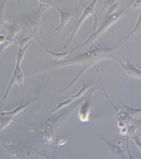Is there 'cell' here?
I'll return each instance as SVG.
<instances>
[{
  "instance_id": "ac0fdd59",
  "label": "cell",
  "mask_w": 141,
  "mask_h": 159,
  "mask_svg": "<svg viewBox=\"0 0 141 159\" xmlns=\"http://www.w3.org/2000/svg\"><path fill=\"white\" fill-rule=\"evenodd\" d=\"M6 0L0 4V29L2 26H4V9H5V5L7 3Z\"/></svg>"
},
{
  "instance_id": "ffe728a7",
  "label": "cell",
  "mask_w": 141,
  "mask_h": 159,
  "mask_svg": "<svg viewBox=\"0 0 141 159\" xmlns=\"http://www.w3.org/2000/svg\"><path fill=\"white\" fill-rule=\"evenodd\" d=\"M2 109H3V107L2 106V104L0 103V115H1V113L2 112Z\"/></svg>"
},
{
  "instance_id": "2e32d148",
  "label": "cell",
  "mask_w": 141,
  "mask_h": 159,
  "mask_svg": "<svg viewBox=\"0 0 141 159\" xmlns=\"http://www.w3.org/2000/svg\"><path fill=\"white\" fill-rule=\"evenodd\" d=\"M119 1L118 0L116 3L112 5L111 7H109V8L107 9V14H105V19L109 16H111V15L115 14L117 10L119 9Z\"/></svg>"
},
{
  "instance_id": "8992f818",
  "label": "cell",
  "mask_w": 141,
  "mask_h": 159,
  "mask_svg": "<svg viewBox=\"0 0 141 159\" xmlns=\"http://www.w3.org/2000/svg\"><path fill=\"white\" fill-rule=\"evenodd\" d=\"M114 60L117 61L120 65L122 66L124 68V71L128 76H129L130 84H131V89H132V106H133L134 105V94H133V81L132 79H141V70L138 69L137 67L133 65L129 60H124L123 61L118 60L116 57H113Z\"/></svg>"
},
{
  "instance_id": "ba28073f",
  "label": "cell",
  "mask_w": 141,
  "mask_h": 159,
  "mask_svg": "<svg viewBox=\"0 0 141 159\" xmlns=\"http://www.w3.org/2000/svg\"><path fill=\"white\" fill-rule=\"evenodd\" d=\"M55 7L56 9V10H57V11L59 12V14H60L59 25L56 28V29H55L52 30H51V31L48 32L47 33H45V35H42V36L40 38H40H45L46 36H47L48 35H50V34H52V33H56V32L59 31V30L63 29L64 28L66 27V25L68 24L69 20H70L71 19V16H72V12L64 11H62V10L60 9H59L58 7Z\"/></svg>"
},
{
  "instance_id": "8fae6325",
  "label": "cell",
  "mask_w": 141,
  "mask_h": 159,
  "mask_svg": "<svg viewBox=\"0 0 141 159\" xmlns=\"http://www.w3.org/2000/svg\"><path fill=\"white\" fill-rule=\"evenodd\" d=\"M38 43H40V45L41 47H42L44 50L46 52L47 54H49L51 57H52L53 59H55L56 61H61V60H65V59L68 57V55L71 54L72 52H73L74 51L76 50L77 49H78V45L76 46L72 49L71 50H68V51H64V52H54V51H51L50 50H48L46 48L44 45L42 44V43L40 42V40H38Z\"/></svg>"
},
{
  "instance_id": "d6986e66",
  "label": "cell",
  "mask_w": 141,
  "mask_h": 159,
  "mask_svg": "<svg viewBox=\"0 0 141 159\" xmlns=\"http://www.w3.org/2000/svg\"><path fill=\"white\" fill-rule=\"evenodd\" d=\"M117 1H118V0H106V1L104 2L103 7H102V11H101L100 14H102V12H104V11H105V10H107V9L109 8V7H111L112 5H113L114 4L116 3Z\"/></svg>"
},
{
  "instance_id": "6da1fadb",
  "label": "cell",
  "mask_w": 141,
  "mask_h": 159,
  "mask_svg": "<svg viewBox=\"0 0 141 159\" xmlns=\"http://www.w3.org/2000/svg\"><path fill=\"white\" fill-rule=\"evenodd\" d=\"M125 43V41H123L121 43H120V44L113 46V47L111 48L95 47L90 50L89 51L81 53L80 55L76 56V57L65 59V60L61 61H56V62L50 63L49 64V65L40 66V67L37 69V70L33 71L32 73V75H35V74H39L41 72H44V71H50L52 70H56V69L64 67V66L73 65H83V70L79 72L76 77L61 92V93H64V92L67 91V90L70 89L71 87H72L74 85V84L81 78V76L83 75L87 70H88L89 69L92 68L93 66H95L97 64L99 63L102 61L113 59V57H114V56L112 55L113 52L118 49L119 47L122 46Z\"/></svg>"
},
{
  "instance_id": "9a60e30c",
  "label": "cell",
  "mask_w": 141,
  "mask_h": 159,
  "mask_svg": "<svg viewBox=\"0 0 141 159\" xmlns=\"http://www.w3.org/2000/svg\"><path fill=\"white\" fill-rule=\"evenodd\" d=\"M14 118L11 116H0V132L14 121Z\"/></svg>"
},
{
  "instance_id": "30bf717a",
  "label": "cell",
  "mask_w": 141,
  "mask_h": 159,
  "mask_svg": "<svg viewBox=\"0 0 141 159\" xmlns=\"http://www.w3.org/2000/svg\"><path fill=\"white\" fill-rule=\"evenodd\" d=\"M99 139L103 141V142L106 143L107 147H108L110 153L113 156V157L118 158H127L128 156L126 154L124 150L122 149L121 147L120 146H118L117 144H114V143H112L108 140H107L105 138L102 137L100 136L97 135Z\"/></svg>"
},
{
  "instance_id": "44dd1931",
  "label": "cell",
  "mask_w": 141,
  "mask_h": 159,
  "mask_svg": "<svg viewBox=\"0 0 141 159\" xmlns=\"http://www.w3.org/2000/svg\"><path fill=\"white\" fill-rule=\"evenodd\" d=\"M78 2H80V0H78Z\"/></svg>"
},
{
  "instance_id": "e0dca14e",
  "label": "cell",
  "mask_w": 141,
  "mask_h": 159,
  "mask_svg": "<svg viewBox=\"0 0 141 159\" xmlns=\"http://www.w3.org/2000/svg\"><path fill=\"white\" fill-rule=\"evenodd\" d=\"M141 7V0H133V1L129 4V9H128L126 14L131 12L132 11H135L138 9H139Z\"/></svg>"
},
{
  "instance_id": "7a4b0ae2",
  "label": "cell",
  "mask_w": 141,
  "mask_h": 159,
  "mask_svg": "<svg viewBox=\"0 0 141 159\" xmlns=\"http://www.w3.org/2000/svg\"><path fill=\"white\" fill-rule=\"evenodd\" d=\"M97 2H98V0H93V2H92L88 6H84L85 7L84 11L83 13H82L80 18H79V19L78 20V21L76 23V24L74 25V26L72 28V29H71L69 32H68L67 34L63 38V40H64L65 38L67 37L68 35H70V38H69V39L65 44L64 47V49L67 50V48H68V45L71 44V43L72 42L73 40L74 39V38H75L77 33L78 32L79 30H80L81 25L84 24V22L86 21V20L88 19L90 16H93L95 18L94 29L93 31H95V30L97 29V25H98V18L97 17L95 14V7H96Z\"/></svg>"
},
{
  "instance_id": "4fadbf2b",
  "label": "cell",
  "mask_w": 141,
  "mask_h": 159,
  "mask_svg": "<svg viewBox=\"0 0 141 159\" xmlns=\"http://www.w3.org/2000/svg\"><path fill=\"white\" fill-rule=\"evenodd\" d=\"M120 104L123 106L124 108L126 110V111L129 112V115L131 116L133 119L138 120L140 119L141 117V107H139V108H135L133 107H129L127 106L126 105H125L123 103V102H120Z\"/></svg>"
},
{
  "instance_id": "5b68a950",
  "label": "cell",
  "mask_w": 141,
  "mask_h": 159,
  "mask_svg": "<svg viewBox=\"0 0 141 159\" xmlns=\"http://www.w3.org/2000/svg\"><path fill=\"white\" fill-rule=\"evenodd\" d=\"M24 74L23 71L21 70V67H20V65L19 63L16 62V66H15L14 73H13V75L11 76V79H10L9 83L8 84V86L6 89V91H5V93L4 94L3 97H2V99L0 101V103L2 104V106L4 107L5 103H6V101L8 98L9 95L11 90L12 89L13 86H14L15 84H18L21 89L22 93H23V99L21 103H24V99H25V91H24Z\"/></svg>"
},
{
  "instance_id": "7c38bea8",
  "label": "cell",
  "mask_w": 141,
  "mask_h": 159,
  "mask_svg": "<svg viewBox=\"0 0 141 159\" xmlns=\"http://www.w3.org/2000/svg\"><path fill=\"white\" fill-rule=\"evenodd\" d=\"M34 101H35V99L29 100V101L25 102V103H21L19 106H18L13 110H11V111H9V112L2 111L1 115H0V116H11L14 117L15 116H16L17 115L20 114V112L24 111L25 108H27V107L29 106V105L31 103V102Z\"/></svg>"
},
{
  "instance_id": "52a82bcc",
  "label": "cell",
  "mask_w": 141,
  "mask_h": 159,
  "mask_svg": "<svg viewBox=\"0 0 141 159\" xmlns=\"http://www.w3.org/2000/svg\"><path fill=\"white\" fill-rule=\"evenodd\" d=\"M92 84H93V82L92 81H90V82H88V83L84 84L83 86H82L81 88L79 89V91L77 92V93L72 95L70 98H68L67 100H66V101L61 102L60 103H59L57 106H56L55 108H54L52 111H51V113H54V112H56L59 111V110L63 109L64 107H66V106H68V105L72 103V102L73 101H75L76 100L81 98V97L83 96V95L86 93L90 89V87L92 86Z\"/></svg>"
},
{
  "instance_id": "5bb4252c",
  "label": "cell",
  "mask_w": 141,
  "mask_h": 159,
  "mask_svg": "<svg viewBox=\"0 0 141 159\" xmlns=\"http://www.w3.org/2000/svg\"><path fill=\"white\" fill-rule=\"evenodd\" d=\"M140 32H141V11L140 12L139 16H138V20H137L136 24H135V25L134 28H133L132 31L130 32L129 34L124 38V41L126 42V41L129 40L130 38L134 36L135 35H138V33H140Z\"/></svg>"
},
{
  "instance_id": "277c9868",
  "label": "cell",
  "mask_w": 141,
  "mask_h": 159,
  "mask_svg": "<svg viewBox=\"0 0 141 159\" xmlns=\"http://www.w3.org/2000/svg\"><path fill=\"white\" fill-rule=\"evenodd\" d=\"M47 10V9L45 7L39 6L37 11L34 14L25 15L24 17H22L23 30H25L28 33L32 34L31 35L33 38L34 36L37 37V40H40V38L38 37V32H39L42 16L44 12Z\"/></svg>"
},
{
  "instance_id": "3957f363",
  "label": "cell",
  "mask_w": 141,
  "mask_h": 159,
  "mask_svg": "<svg viewBox=\"0 0 141 159\" xmlns=\"http://www.w3.org/2000/svg\"><path fill=\"white\" fill-rule=\"evenodd\" d=\"M128 9H129V5H128V7H126L125 9H123L121 11L115 13V14L106 18L104 21L102 22V24H99V26L97 27V29L95 30L93 33H92V35L88 38V39L83 40V43H80L79 44H78V48L83 47V45L88 44V43L92 44V43H93L95 42V41H96L99 37H101L105 32L107 31L109 29H110V27L112 26V25H114L115 23H117L120 19H121L125 14H126Z\"/></svg>"
},
{
  "instance_id": "9c48e42d",
  "label": "cell",
  "mask_w": 141,
  "mask_h": 159,
  "mask_svg": "<svg viewBox=\"0 0 141 159\" xmlns=\"http://www.w3.org/2000/svg\"><path fill=\"white\" fill-rule=\"evenodd\" d=\"M97 89L98 88H96L95 89H93L90 93L88 98L86 101V102L83 104V106L81 107L80 110H79L78 116L80 118L81 121L82 122H87L89 120L90 116V103H91V98L93 93L95 92Z\"/></svg>"
},
{
  "instance_id": "7402d4cb",
  "label": "cell",
  "mask_w": 141,
  "mask_h": 159,
  "mask_svg": "<svg viewBox=\"0 0 141 159\" xmlns=\"http://www.w3.org/2000/svg\"><path fill=\"white\" fill-rule=\"evenodd\" d=\"M6 1H7V0H6Z\"/></svg>"
}]
</instances>
